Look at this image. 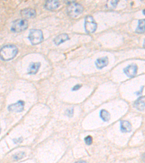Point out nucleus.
<instances>
[{"instance_id":"f257e3e1","label":"nucleus","mask_w":145,"mask_h":163,"mask_svg":"<svg viewBox=\"0 0 145 163\" xmlns=\"http://www.w3.org/2000/svg\"><path fill=\"white\" fill-rule=\"evenodd\" d=\"M18 52V48L15 45H6L0 49V58L5 61L11 60L16 57Z\"/></svg>"},{"instance_id":"6ab92c4d","label":"nucleus","mask_w":145,"mask_h":163,"mask_svg":"<svg viewBox=\"0 0 145 163\" xmlns=\"http://www.w3.org/2000/svg\"><path fill=\"white\" fill-rule=\"evenodd\" d=\"M84 141H85V143L87 144V145H91L92 144V137L90 136H86L85 139H84Z\"/></svg>"},{"instance_id":"2eb2a0df","label":"nucleus","mask_w":145,"mask_h":163,"mask_svg":"<svg viewBox=\"0 0 145 163\" xmlns=\"http://www.w3.org/2000/svg\"><path fill=\"white\" fill-rule=\"evenodd\" d=\"M136 32L138 33H143L145 32V19L139 20L138 27L136 30Z\"/></svg>"},{"instance_id":"6e6552de","label":"nucleus","mask_w":145,"mask_h":163,"mask_svg":"<svg viewBox=\"0 0 145 163\" xmlns=\"http://www.w3.org/2000/svg\"><path fill=\"white\" fill-rule=\"evenodd\" d=\"M20 13L23 18H33L36 16V11L33 9H24Z\"/></svg>"},{"instance_id":"393cba45","label":"nucleus","mask_w":145,"mask_h":163,"mask_svg":"<svg viewBox=\"0 0 145 163\" xmlns=\"http://www.w3.org/2000/svg\"><path fill=\"white\" fill-rule=\"evenodd\" d=\"M0 132H1V127H0Z\"/></svg>"},{"instance_id":"b1692460","label":"nucleus","mask_w":145,"mask_h":163,"mask_svg":"<svg viewBox=\"0 0 145 163\" xmlns=\"http://www.w3.org/2000/svg\"><path fill=\"white\" fill-rule=\"evenodd\" d=\"M144 47L145 48V39H144Z\"/></svg>"},{"instance_id":"9d476101","label":"nucleus","mask_w":145,"mask_h":163,"mask_svg":"<svg viewBox=\"0 0 145 163\" xmlns=\"http://www.w3.org/2000/svg\"><path fill=\"white\" fill-rule=\"evenodd\" d=\"M131 128H132V126H131V124L129 121H121V123H120V131H121L123 133L131 132Z\"/></svg>"},{"instance_id":"9b49d317","label":"nucleus","mask_w":145,"mask_h":163,"mask_svg":"<svg viewBox=\"0 0 145 163\" xmlns=\"http://www.w3.org/2000/svg\"><path fill=\"white\" fill-rule=\"evenodd\" d=\"M108 59L107 57H102V58H99L96 60V66L97 67V68L99 69H102L103 67H106L107 65H108Z\"/></svg>"},{"instance_id":"f3484780","label":"nucleus","mask_w":145,"mask_h":163,"mask_svg":"<svg viewBox=\"0 0 145 163\" xmlns=\"http://www.w3.org/2000/svg\"><path fill=\"white\" fill-rule=\"evenodd\" d=\"M25 155H26V153L23 152V151H21V152L16 153V155L13 156V158H14V160H20V159L23 158Z\"/></svg>"},{"instance_id":"20e7f679","label":"nucleus","mask_w":145,"mask_h":163,"mask_svg":"<svg viewBox=\"0 0 145 163\" xmlns=\"http://www.w3.org/2000/svg\"><path fill=\"white\" fill-rule=\"evenodd\" d=\"M28 28V21L26 19H19L17 20L12 23L11 26V31L13 32H20L25 31Z\"/></svg>"},{"instance_id":"412c9836","label":"nucleus","mask_w":145,"mask_h":163,"mask_svg":"<svg viewBox=\"0 0 145 163\" xmlns=\"http://www.w3.org/2000/svg\"><path fill=\"white\" fill-rule=\"evenodd\" d=\"M81 87V85H76V86H75V87L73 88L72 91H77V90H78L79 89H80Z\"/></svg>"},{"instance_id":"4be33fe9","label":"nucleus","mask_w":145,"mask_h":163,"mask_svg":"<svg viewBox=\"0 0 145 163\" xmlns=\"http://www.w3.org/2000/svg\"><path fill=\"white\" fill-rule=\"evenodd\" d=\"M76 163H87V162H84V161H78V162H76Z\"/></svg>"},{"instance_id":"ddd939ff","label":"nucleus","mask_w":145,"mask_h":163,"mask_svg":"<svg viewBox=\"0 0 145 163\" xmlns=\"http://www.w3.org/2000/svg\"><path fill=\"white\" fill-rule=\"evenodd\" d=\"M69 39V36L67 34H65V33H63V34H60L59 36H57L55 39H54V44L56 45H60L62 43L66 42Z\"/></svg>"},{"instance_id":"1a4fd4ad","label":"nucleus","mask_w":145,"mask_h":163,"mask_svg":"<svg viewBox=\"0 0 145 163\" xmlns=\"http://www.w3.org/2000/svg\"><path fill=\"white\" fill-rule=\"evenodd\" d=\"M135 107L139 111H144L145 110V97H140L134 103Z\"/></svg>"},{"instance_id":"f03ea898","label":"nucleus","mask_w":145,"mask_h":163,"mask_svg":"<svg viewBox=\"0 0 145 163\" xmlns=\"http://www.w3.org/2000/svg\"><path fill=\"white\" fill-rule=\"evenodd\" d=\"M83 11H84V7L82 5L78 3L74 2H69L67 7V14L71 18H77L78 15H80L83 12Z\"/></svg>"},{"instance_id":"7ed1b4c3","label":"nucleus","mask_w":145,"mask_h":163,"mask_svg":"<svg viewBox=\"0 0 145 163\" xmlns=\"http://www.w3.org/2000/svg\"><path fill=\"white\" fill-rule=\"evenodd\" d=\"M29 38L31 44L36 45L40 44L44 40V36H43V33L41 30L33 29L30 31Z\"/></svg>"},{"instance_id":"a211bd4d","label":"nucleus","mask_w":145,"mask_h":163,"mask_svg":"<svg viewBox=\"0 0 145 163\" xmlns=\"http://www.w3.org/2000/svg\"><path fill=\"white\" fill-rule=\"evenodd\" d=\"M118 1H110L108 3H107V7H108V8H115V7H116V5H118Z\"/></svg>"},{"instance_id":"dca6fc26","label":"nucleus","mask_w":145,"mask_h":163,"mask_svg":"<svg viewBox=\"0 0 145 163\" xmlns=\"http://www.w3.org/2000/svg\"><path fill=\"white\" fill-rule=\"evenodd\" d=\"M100 117L103 121L108 122L110 119V114L105 110H102L100 111Z\"/></svg>"},{"instance_id":"39448f33","label":"nucleus","mask_w":145,"mask_h":163,"mask_svg":"<svg viewBox=\"0 0 145 163\" xmlns=\"http://www.w3.org/2000/svg\"><path fill=\"white\" fill-rule=\"evenodd\" d=\"M84 26H85V30L86 33H94L97 30V22H95L93 17L88 15L85 18V22H84Z\"/></svg>"},{"instance_id":"4468645a","label":"nucleus","mask_w":145,"mask_h":163,"mask_svg":"<svg viewBox=\"0 0 145 163\" xmlns=\"http://www.w3.org/2000/svg\"><path fill=\"white\" fill-rule=\"evenodd\" d=\"M41 66L40 63H33L30 65L29 67V74H36L38 72L39 67Z\"/></svg>"},{"instance_id":"5701e85b","label":"nucleus","mask_w":145,"mask_h":163,"mask_svg":"<svg viewBox=\"0 0 145 163\" xmlns=\"http://www.w3.org/2000/svg\"><path fill=\"white\" fill-rule=\"evenodd\" d=\"M142 159H143V161H144V162H145V154L144 155H143V157H142Z\"/></svg>"},{"instance_id":"0eeeda50","label":"nucleus","mask_w":145,"mask_h":163,"mask_svg":"<svg viewBox=\"0 0 145 163\" xmlns=\"http://www.w3.org/2000/svg\"><path fill=\"white\" fill-rule=\"evenodd\" d=\"M138 67L136 65H130L124 69V73L129 78H133L137 73Z\"/></svg>"},{"instance_id":"aec40b11","label":"nucleus","mask_w":145,"mask_h":163,"mask_svg":"<svg viewBox=\"0 0 145 163\" xmlns=\"http://www.w3.org/2000/svg\"><path fill=\"white\" fill-rule=\"evenodd\" d=\"M66 115L68 116L69 117H73V109L71 108V109H69V110H67L66 111Z\"/></svg>"},{"instance_id":"423d86ee","label":"nucleus","mask_w":145,"mask_h":163,"mask_svg":"<svg viewBox=\"0 0 145 163\" xmlns=\"http://www.w3.org/2000/svg\"><path fill=\"white\" fill-rule=\"evenodd\" d=\"M24 105L25 103L23 101H18L15 104H12L8 106V110L10 112H20L24 110Z\"/></svg>"},{"instance_id":"f8f14e48","label":"nucleus","mask_w":145,"mask_h":163,"mask_svg":"<svg viewBox=\"0 0 145 163\" xmlns=\"http://www.w3.org/2000/svg\"><path fill=\"white\" fill-rule=\"evenodd\" d=\"M60 5V2L58 1H54V0H51L47 1L45 3V7L49 10H54L57 9Z\"/></svg>"}]
</instances>
